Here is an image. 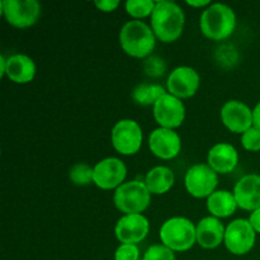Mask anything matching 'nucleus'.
I'll use <instances>...</instances> for the list:
<instances>
[{
    "instance_id": "f257e3e1",
    "label": "nucleus",
    "mask_w": 260,
    "mask_h": 260,
    "mask_svg": "<svg viewBox=\"0 0 260 260\" xmlns=\"http://www.w3.org/2000/svg\"><path fill=\"white\" fill-rule=\"evenodd\" d=\"M150 19L155 36L161 42L173 43L183 35L185 15L177 3L169 0L156 2Z\"/></svg>"
},
{
    "instance_id": "f03ea898",
    "label": "nucleus",
    "mask_w": 260,
    "mask_h": 260,
    "mask_svg": "<svg viewBox=\"0 0 260 260\" xmlns=\"http://www.w3.org/2000/svg\"><path fill=\"white\" fill-rule=\"evenodd\" d=\"M156 36L150 25L142 20H129L119 30V45L128 56L146 58L156 46Z\"/></svg>"
},
{
    "instance_id": "7ed1b4c3",
    "label": "nucleus",
    "mask_w": 260,
    "mask_h": 260,
    "mask_svg": "<svg viewBox=\"0 0 260 260\" xmlns=\"http://www.w3.org/2000/svg\"><path fill=\"white\" fill-rule=\"evenodd\" d=\"M200 28L202 35L208 40H226L235 32V12L233 8L222 3H212L201 14Z\"/></svg>"
},
{
    "instance_id": "20e7f679",
    "label": "nucleus",
    "mask_w": 260,
    "mask_h": 260,
    "mask_svg": "<svg viewBox=\"0 0 260 260\" xmlns=\"http://www.w3.org/2000/svg\"><path fill=\"white\" fill-rule=\"evenodd\" d=\"M162 245L172 249L173 251H187L197 243L196 225L189 218L172 217L165 221L159 231Z\"/></svg>"
},
{
    "instance_id": "39448f33",
    "label": "nucleus",
    "mask_w": 260,
    "mask_h": 260,
    "mask_svg": "<svg viewBox=\"0 0 260 260\" xmlns=\"http://www.w3.org/2000/svg\"><path fill=\"white\" fill-rule=\"evenodd\" d=\"M151 193L142 180L124 182L113 193V203L124 215L142 213L151 202Z\"/></svg>"
},
{
    "instance_id": "423d86ee",
    "label": "nucleus",
    "mask_w": 260,
    "mask_h": 260,
    "mask_svg": "<svg viewBox=\"0 0 260 260\" xmlns=\"http://www.w3.org/2000/svg\"><path fill=\"white\" fill-rule=\"evenodd\" d=\"M112 146L118 154L129 156L140 151L144 140L142 128L134 119H121L112 128Z\"/></svg>"
},
{
    "instance_id": "0eeeda50",
    "label": "nucleus",
    "mask_w": 260,
    "mask_h": 260,
    "mask_svg": "<svg viewBox=\"0 0 260 260\" xmlns=\"http://www.w3.org/2000/svg\"><path fill=\"white\" fill-rule=\"evenodd\" d=\"M0 13L15 28L32 27L41 15V4L37 0H2Z\"/></svg>"
},
{
    "instance_id": "6e6552de",
    "label": "nucleus",
    "mask_w": 260,
    "mask_h": 260,
    "mask_svg": "<svg viewBox=\"0 0 260 260\" xmlns=\"http://www.w3.org/2000/svg\"><path fill=\"white\" fill-rule=\"evenodd\" d=\"M184 185L192 197L208 198L218 185V175L208 164H196L187 170Z\"/></svg>"
},
{
    "instance_id": "1a4fd4ad",
    "label": "nucleus",
    "mask_w": 260,
    "mask_h": 260,
    "mask_svg": "<svg viewBox=\"0 0 260 260\" xmlns=\"http://www.w3.org/2000/svg\"><path fill=\"white\" fill-rule=\"evenodd\" d=\"M255 240L256 233L249 220L236 218L226 226L223 244L234 255L248 254L255 245Z\"/></svg>"
},
{
    "instance_id": "9d476101",
    "label": "nucleus",
    "mask_w": 260,
    "mask_h": 260,
    "mask_svg": "<svg viewBox=\"0 0 260 260\" xmlns=\"http://www.w3.org/2000/svg\"><path fill=\"white\" fill-rule=\"evenodd\" d=\"M126 177L127 168L118 157H106L93 167V183L103 190H116Z\"/></svg>"
},
{
    "instance_id": "9b49d317",
    "label": "nucleus",
    "mask_w": 260,
    "mask_h": 260,
    "mask_svg": "<svg viewBox=\"0 0 260 260\" xmlns=\"http://www.w3.org/2000/svg\"><path fill=\"white\" fill-rule=\"evenodd\" d=\"M152 116L159 127L175 129L184 122L185 106L182 99L167 93L154 104Z\"/></svg>"
},
{
    "instance_id": "f8f14e48",
    "label": "nucleus",
    "mask_w": 260,
    "mask_h": 260,
    "mask_svg": "<svg viewBox=\"0 0 260 260\" xmlns=\"http://www.w3.org/2000/svg\"><path fill=\"white\" fill-rule=\"evenodd\" d=\"M201 76L190 66H178L169 74L167 80L168 93L179 99L192 98L200 89Z\"/></svg>"
},
{
    "instance_id": "ddd939ff",
    "label": "nucleus",
    "mask_w": 260,
    "mask_h": 260,
    "mask_svg": "<svg viewBox=\"0 0 260 260\" xmlns=\"http://www.w3.org/2000/svg\"><path fill=\"white\" fill-rule=\"evenodd\" d=\"M150 231V222L142 213L123 215L116 223L114 234L121 244L137 245L146 239Z\"/></svg>"
},
{
    "instance_id": "4468645a",
    "label": "nucleus",
    "mask_w": 260,
    "mask_h": 260,
    "mask_svg": "<svg viewBox=\"0 0 260 260\" xmlns=\"http://www.w3.org/2000/svg\"><path fill=\"white\" fill-rule=\"evenodd\" d=\"M221 122L229 131L243 135L253 127V109L240 101H229L220 112Z\"/></svg>"
},
{
    "instance_id": "2eb2a0df",
    "label": "nucleus",
    "mask_w": 260,
    "mask_h": 260,
    "mask_svg": "<svg viewBox=\"0 0 260 260\" xmlns=\"http://www.w3.org/2000/svg\"><path fill=\"white\" fill-rule=\"evenodd\" d=\"M149 149L161 160H172L179 155L182 150V139L174 129L157 127L149 136Z\"/></svg>"
},
{
    "instance_id": "dca6fc26",
    "label": "nucleus",
    "mask_w": 260,
    "mask_h": 260,
    "mask_svg": "<svg viewBox=\"0 0 260 260\" xmlns=\"http://www.w3.org/2000/svg\"><path fill=\"white\" fill-rule=\"evenodd\" d=\"M233 193L239 208L250 212L258 210L260 208V175H244L238 180Z\"/></svg>"
},
{
    "instance_id": "f3484780",
    "label": "nucleus",
    "mask_w": 260,
    "mask_h": 260,
    "mask_svg": "<svg viewBox=\"0 0 260 260\" xmlns=\"http://www.w3.org/2000/svg\"><path fill=\"white\" fill-rule=\"evenodd\" d=\"M239 162L238 150L228 142H218L213 145L207 155V164L217 174H229L233 172Z\"/></svg>"
},
{
    "instance_id": "a211bd4d",
    "label": "nucleus",
    "mask_w": 260,
    "mask_h": 260,
    "mask_svg": "<svg viewBox=\"0 0 260 260\" xmlns=\"http://www.w3.org/2000/svg\"><path fill=\"white\" fill-rule=\"evenodd\" d=\"M197 244L203 249H216L223 243L226 228L220 218L207 216L196 225Z\"/></svg>"
},
{
    "instance_id": "6ab92c4d",
    "label": "nucleus",
    "mask_w": 260,
    "mask_h": 260,
    "mask_svg": "<svg viewBox=\"0 0 260 260\" xmlns=\"http://www.w3.org/2000/svg\"><path fill=\"white\" fill-rule=\"evenodd\" d=\"M37 73L33 58L23 53H15V55L7 57V71L5 76L10 81L15 84H28L35 79Z\"/></svg>"
},
{
    "instance_id": "aec40b11",
    "label": "nucleus",
    "mask_w": 260,
    "mask_h": 260,
    "mask_svg": "<svg viewBox=\"0 0 260 260\" xmlns=\"http://www.w3.org/2000/svg\"><path fill=\"white\" fill-rule=\"evenodd\" d=\"M144 182L151 194L161 196L174 187L175 175L170 168L159 165L147 172Z\"/></svg>"
},
{
    "instance_id": "412c9836",
    "label": "nucleus",
    "mask_w": 260,
    "mask_h": 260,
    "mask_svg": "<svg viewBox=\"0 0 260 260\" xmlns=\"http://www.w3.org/2000/svg\"><path fill=\"white\" fill-rule=\"evenodd\" d=\"M207 210L211 216L216 218L230 217L235 213L239 206L236 203L233 192L229 190H216L207 198Z\"/></svg>"
},
{
    "instance_id": "4be33fe9",
    "label": "nucleus",
    "mask_w": 260,
    "mask_h": 260,
    "mask_svg": "<svg viewBox=\"0 0 260 260\" xmlns=\"http://www.w3.org/2000/svg\"><path fill=\"white\" fill-rule=\"evenodd\" d=\"M168 91L159 84H140L132 91V98L140 106H152Z\"/></svg>"
},
{
    "instance_id": "5701e85b",
    "label": "nucleus",
    "mask_w": 260,
    "mask_h": 260,
    "mask_svg": "<svg viewBox=\"0 0 260 260\" xmlns=\"http://www.w3.org/2000/svg\"><path fill=\"white\" fill-rule=\"evenodd\" d=\"M155 4L156 2H152V0H128L124 4V8L129 17L134 18L135 20H140L146 17H151Z\"/></svg>"
},
{
    "instance_id": "b1692460",
    "label": "nucleus",
    "mask_w": 260,
    "mask_h": 260,
    "mask_svg": "<svg viewBox=\"0 0 260 260\" xmlns=\"http://www.w3.org/2000/svg\"><path fill=\"white\" fill-rule=\"evenodd\" d=\"M69 177L75 185H89L93 183V168L86 162H78L70 169Z\"/></svg>"
},
{
    "instance_id": "393cba45",
    "label": "nucleus",
    "mask_w": 260,
    "mask_h": 260,
    "mask_svg": "<svg viewBox=\"0 0 260 260\" xmlns=\"http://www.w3.org/2000/svg\"><path fill=\"white\" fill-rule=\"evenodd\" d=\"M142 260H177V258L172 249L162 244H155L145 251Z\"/></svg>"
},
{
    "instance_id": "a878e982",
    "label": "nucleus",
    "mask_w": 260,
    "mask_h": 260,
    "mask_svg": "<svg viewBox=\"0 0 260 260\" xmlns=\"http://www.w3.org/2000/svg\"><path fill=\"white\" fill-rule=\"evenodd\" d=\"M241 145L246 151H260V129L251 127L241 135Z\"/></svg>"
},
{
    "instance_id": "bb28decb",
    "label": "nucleus",
    "mask_w": 260,
    "mask_h": 260,
    "mask_svg": "<svg viewBox=\"0 0 260 260\" xmlns=\"http://www.w3.org/2000/svg\"><path fill=\"white\" fill-rule=\"evenodd\" d=\"M140 249L135 244H121L116 249L114 260H139Z\"/></svg>"
},
{
    "instance_id": "cd10ccee",
    "label": "nucleus",
    "mask_w": 260,
    "mask_h": 260,
    "mask_svg": "<svg viewBox=\"0 0 260 260\" xmlns=\"http://www.w3.org/2000/svg\"><path fill=\"white\" fill-rule=\"evenodd\" d=\"M145 71L149 76L152 78H159L165 73V63L164 60H161L157 56H150L145 62Z\"/></svg>"
},
{
    "instance_id": "c85d7f7f",
    "label": "nucleus",
    "mask_w": 260,
    "mask_h": 260,
    "mask_svg": "<svg viewBox=\"0 0 260 260\" xmlns=\"http://www.w3.org/2000/svg\"><path fill=\"white\" fill-rule=\"evenodd\" d=\"M94 5L101 12L112 13L119 7V2L118 0H98V2H94Z\"/></svg>"
},
{
    "instance_id": "c756f323",
    "label": "nucleus",
    "mask_w": 260,
    "mask_h": 260,
    "mask_svg": "<svg viewBox=\"0 0 260 260\" xmlns=\"http://www.w3.org/2000/svg\"><path fill=\"white\" fill-rule=\"evenodd\" d=\"M248 220L249 222H250V225L253 226L254 230H255V233L260 234V208L253 211V212L250 213V216H249Z\"/></svg>"
},
{
    "instance_id": "7c9ffc66",
    "label": "nucleus",
    "mask_w": 260,
    "mask_h": 260,
    "mask_svg": "<svg viewBox=\"0 0 260 260\" xmlns=\"http://www.w3.org/2000/svg\"><path fill=\"white\" fill-rule=\"evenodd\" d=\"M253 126L260 129V102L253 109Z\"/></svg>"
},
{
    "instance_id": "2f4dec72",
    "label": "nucleus",
    "mask_w": 260,
    "mask_h": 260,
    "mask_svg": "<svg viewBox=\"0 0 260 260\" xmlns=\"http://www.w3.org/2000/svg\"><path fill=\"white\" fill-rule=\"evenodd\" d=\"M187 4L189 5V7H193V8H207L208 5H211L212 3L208 2V0H193V2H187Z\"/></svg>"
},
{
    "instance_id": "473e14b6",
    "label": "nucleus",
    "mask_w": 260,
    "mask_h": 260,
    "mask_svg": "<svg viewBox=\"0 0 260 260\" xmlns=\"http://www.w3.org/2000/svg\"><path fill=\"white\" fill-rule=\"evenodd\" d=\"M5 71H7V58L4 55L0 56V76H5Z\"/></svg>"
}]
</instances>
